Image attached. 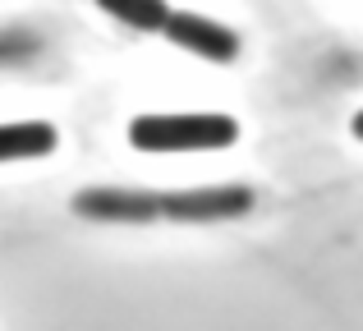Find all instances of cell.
I'll use <instances>...</instances> for the list:
<instances>
[{
	"label": "cell",
	"instance_id": "277c9868",
	"mask_svg": "<svg viewBox=\"0 0 363 331\" xmlns=\"http://www.w3.org/2000/svg\"><path fill=\"white\" fill-rule=\"evenodd\" d=\"M74 212L92 221H152L161 216V193L147 189H83L74 198Z\"/></svg>",
	"mask_w": 363,
	"mask_h": 331
},
{
	"label": "cell",
	"instance_id": "ba28073f",
	"mask_svg": "<svg viewBox=\"0 0 363 331\" xmlns=\"http://www.w3.org/2000/svg\"><path fill=\"white\" fill-rule=\"evenodd\" d=\"M354 138H363V111L354 116Z\"/></svg>",
	"mask_w": 363,
	"mask_h": 331
},
{
	"label": "cell",
	"instance_id": "3957f363",
	"mask_svg": "<svg viewBox=\"0 0 363 331\" xmlns=\"http://www.w3.org/2000/svg\"><path fill=\"white\" fill-rule=\"evenodd\" d=\"M161 33H166L175 46H184V51L203 55V60H212V64H230V60H240V37H235L225 23H212V18H203V14H184V9H170L166 23H161Z\"/></svg>",
	"mask_w": 363,
	"mask_h": 331
},
{
	"label": "cell",
	"instance_id": "5b68a950",
	"mask_svg": "<svg viewBox=\"0 0 363 331\" xmlns=\"http://www.w3.org/2000/svg\"><path fill=\"white\" fill-rule=\"evenodd\" d=\"M60 134L51 125H0V162H23V157H46L55 152Z\"/></svg>",
	"mask_w": 363,
	"mask_h": 331
},
{
	"label": "cell",
	"instance_id": "8992f818",
	"mask_svg": "<svg viewBox=\"0 0 363 331\" xmlns=\"http://www.w3.org/2000/svg\"><path fill=\"white\" fill-rule=\"evenodd\" d=\"M97 5L106 9L111 18L138 28V33H161V23H166V14H170L166 0H97Z\"/></svg>",
	"mask_w": 363,
	"mask_h": 331
},
{
	"label": "cell",
	"instance_id": "7a4b0ae2",
	"mask_svg": "<svg viewBox=\"0 0 363 331\" xmlns=\"http://www.w3.org/2000/svg\"><path fill=\"white\" fill-rule=\"evenodd\" d=\"M253 207V193L244 184H216V189H179L161 198V216L170 221H225L244 216Z\"/></svg>",
	"mask_w": 363,
	"mask_h": 331
},
{
	"label": "cell",
	"instance_id": "6da1fadb",
	"mask_svg": "<svg viewBox=\"0 0 363 331\" xmlns=\"http://www.w3.org/2000/svg\"><path fill=\"white\" fill-rule=\"evenodd\" d=\"M240 125L230 116H138L129 125V143L138 152H203L230 147Z\"/></svg>",
	"mask_w": 363,
	"mask_h": 331
},
{
	"label": "cell",
	"instance_id": "52a82bcc",
	"mask_svg": "<svg viewBox=\"0 0 363 331\" xmlns=\"http://www.w3.org/2000/svg\"><path fill=\"white\" fill-rule=\"evenodd\" d=\"M23 51H33V42H23V37H0V60H18Z\"/></svg>",
	"mask_w": 363,
	"mask_h": 331
}]
</instances>
